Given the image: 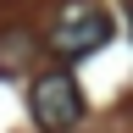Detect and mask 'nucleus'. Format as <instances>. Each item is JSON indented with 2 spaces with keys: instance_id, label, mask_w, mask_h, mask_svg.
Listing matches in <instances>:
<instances>
[{
  "instance_id": "nucleus-2",
  "label": "nucleus",
  "mask_w": 133,
  "mask_h": 133,
  "mask_svg": "<svg viewBox=\"0 0 133 133\" xmlns=\"http://www.w3.org/2000/svg\"><path fill=\"white\" fill-rule=\"evenodd\" d=\"M50 44H56L61 56H89V50L111 44V17H105V6H94V0H66V6L56 11Z\"/></svg>"
},
{
  "instance_id": "nucleus-1",
  "label": "nucleus",
  "mask_w": 133,
  "mask_h": 133,
  "mask_svg": "<svg viewBox=\"0 0 133 133\" xmlns=\"http://www.w3.org/2000/svg\"><path fill=\"white\" fill-rule=\"evenodd\" d=\"M28 111L44 133H66L83 122V89L72 83V72H39L28 89Z\"/></svg>"
}]
</instances>
